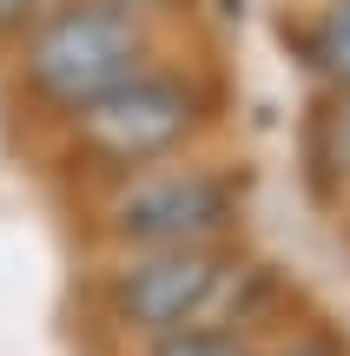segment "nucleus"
<instances>
[{
  "label": "nucleus",
  "instance_id": "f257e3e1",
  "mask_svg": "<svg viewBox=\"0 0 350 356\" xmlns=\"http://www.w3.org/2000/svg\"><path fill=\"white\" fill-rule=\"evenodd\" d=\"M20 40H26L20 53L26 99L60 119L79 113L86 99H100V92H113L119 79H132L152 53L145 13L119 7V0H60Z\"/></svg>",
  "mask_w": 350,
  "mask_h": 356
},
{
  "label": "nucleus",
  "instance_id": "f03ea898",
  "mask_svg": "<svg viewBox=\"0 0 350 356\" xmlns=\"http://www.w3.org/2000/svg\"><path fill=\"white\" fill-rule=\"evenodd\" d=\"M251 270L225 244H172V251H126L106 270V317L126 337H166L192 323H238V291Z\"/></svg>",
  "mask_w": 350,
  "mask_h": 356
},
{
  "label": "nucleus",
  "instance_id": "7ed1b4c3",
  "mask_svg": "<svg viewBox=\"0 0 350 356\" xmlns=\"http://www.w3.org/2000/svg\"><path fill=\"white\" fill-rule=\"evenodd\" d=\"M198 126H205V92L192 79H179V73L139 66L113 92H100L79 113H66V145H73V159L86 172L126 178V172L179 159Z\"/></svg>",
  "mask_w": 350,
  "mask_h": 356
},
{
  "label": "nucleus",
  "instance_id": "20e7f679",
  "mask_svg": "<svg viewBox=\"0 0 350 356\" xmlns=\"http://www.w3.org/2000/svg\"><path fill=\"white\" fill-rule=\"evenodd\" d=\"M238 225V178L212 165H145L113 185L100 231L119 251H172V244H225Z\"/></svg>",
  "mask_w": 350,
  "mask_h": 356
},
{
  "label": "nucleus",
  "instance_id": "39448f33",
  "mask_svg": "<svg viewBox=\"0 0 350 356\" xmlns=\"http://www.w3.org/2000/svg\"><path fill=\"white\" fill-rule=\"evenodd\" d=\"M311 165L331 191H350V86H331V99L311 119Z\"/></svg>",
  "mask_w": 350,
  "mask_h": 356
},
{
  "label": "nucleus",
  "instance_id": "423d86ee",
  "mask_svg": "<svg viewBox=\"0 0 350 356\" xmlns=\"http://www.w3.org/2000/svg\"><path fill=\"white\" fill-rule=\"evenodd\" d=\"M298 53L311 60V73L324 86H350V0L317 7V20L298 33Z\"/></svg>",
  "mask_w": 350,
  "mask_h": 356
},
{
  "label": "nucleus",
  "instance_id": "0eeeda50",
  "mask_svg": "<svg viewBox=\"0 0 350 356\" xmlns=\"http://www.w3.org/2000/svg\"><path fill=\"white\" fill-rule=\"evenodd\" d=\"M145 356H258L232 323H192V330L145 337Z\"/></svg>",
  "mask_w": 350,
  "mask_h": 356
},
{
  "label": "nucleus",
  "instance_id": "6e6552de",
  "mask_svg": "<svg viewBox=\"0 0 350 356\" xmlns=\"http://www.w3.org/2000/svg\"><path fill=\"white\" fill-rule=\"evenodd\" d=\"M47 7H53V0H0V40H20Z\"/></svg>",
  "mask_w": 350,
  "mask_h": 356
},
{
  "label": "nucleus",
  "instance_id": "1a4fd4ad",
  "mask_svg": "<svg viewBox=\"0 0 350 356\" xmlns=\"http://www.w3.org/2000/svg\"><path fill=\"white\" fill-rule=\"evenodd\" d=\"M278 356H337L331 343H291V350H278Z\"/></svg>",
  "mask_w": 350,
  "mask_h": 356
},
{
  "label": "nucleus",
  "instance_id": "9d476101",
  "mask_svg": "<svg viewBox=\"0 0 350 356\" xmlns=\"http://www.w3.org/2000/svg\"><path fill=\"white\" fill-rule=\"evenodd\" d=\"M119 7H132V13H159V7H179V0H119Z\"/></svg>",
  "mask_w": 350,
  "mask_h": 356
}]
</instances>
